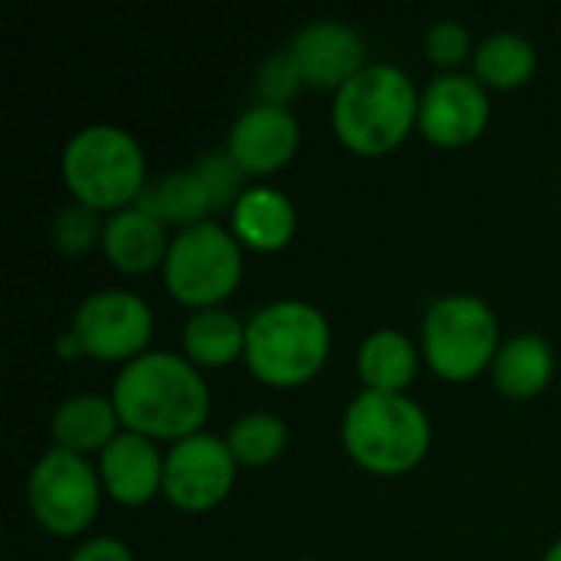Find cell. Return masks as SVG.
Masks as SVG:
<instances>
[{
	"label": "cell",
	"mask_w": 561,
	"mask_h": 561,
	"mask_svg": "<svg viewBox=\"0 0 561 561\" xmlns=\"http://www.w3.org/2000/svg\"><path fill=\"white\" fill-rule=\"evenodd\" d=\"M108 398L122 431L154 444L187 440L201 434L210 417L207 378L178 352H145L122 365Z\"/></svg>",
	"instance_id": "6da1fadb"
},
{
	"label": "cell",
	"mask_w": 561,
	"mask_h": 561,
	"mask_svg": "<svg viewBox=\"0 0 561 561\" xmlns=\"http://www.w3.org/2000/svg\"><path fill=\"white\" fill-rule=\"evenodd\" d=\"M421 92L394 62H368L332 99V131L358 158H385L417 131Z\"/></svg>",
	"instance_id": "7a4b0ae2"
},
{
	"label": "cell",
	"mask_w": 561,
	"mask_h": 561,
	"mask_svg": "<svg viewBox=\"0 0 561 561\" xmlns=\"http://www.w3.org/2000/svg\"><path fill=\"white\" fill-rule=\"evenodd\" d=\"M332 355V325L306 299H276L247 319V371L266 388H302L316 381Z\"/></svg>",
	"instance_id": "3957f363"
},
{
	"label": "cell",
	"mask_w": 561,
	"mask_h": 561,
	"mask_svg": "<svg viewBox=\"0 0 561 561\" xmlns=\"http://www.w3.org/2000/svg\"><path fill=\"white\" fill-rule=\"evenodd\" d=\"M339 434L348 460L381 480L414 473L434 444L431 417L414 398L365 388L348 401Z\"/></svg>",
	"instance_id": "277c9868"
},
{
	"label": "cell",
	"mask_w": 561,
	"mask_h": 561,
	"mask_svg": "<svg viewBox=\"0 0 561 561\" xmlns=\"http://www.w3.org/2000/svg\"><path fill=\"white\" fill-rule=\"evenodd\" d=\"M59 171L76 204L108 217L135 207L148 187V161L138 138L108 122L79 128L62 148Z\"/></svg>",
	"instance_id": "5b68a950"
},
{
	"label": "cell",
	"mask_w": 561,
	"mask_h": 561,
	"mask_svg": "<svg viewBox=\"0 0 561 561\" xmlns=\"http://www.w3.org/2000/svg\"><path fill=\"white\" fill-rule=\"evenodd\" d=\"M500 345V319L480 296H440L421 319L424 365L447 385H467L486 375Z\"/></svg>",
	"instance_id": "8992f818"
},
{
	"label": "cell",
	"mask_w": 561,
	"mask_h": 561,
	"mask_svg": "<svg viewBox=\"0 0 561 561\" xmlns=\"http://www.w3.org/2000/svg\"><path fill=\"white\" fill-rule=\"evenodd\" d=\"M168 296L191 309H220L243 283V247L217 220L178 230L161 266Z\"/></svg>",
	"instance_id": "52a82bcc"
},
{
	"label": "cell",
	"mask_w": 561,
	"mask_h": 561,
	"mask_svg": "<svg viewBox=\"0 0 561 561\" xmlns=\"http://www.w3.org/2000/svg\"><path fill=\"white\" fill-rule=\"evenodd\" d=\"M102 477L85 457L49 447L26 473V506L36 526L56 539H76L92 529L102 510Z\"/></svg>",
	"instance_id": "ba28073f"
},
{
	"label": "cell",
	"mask_w": 561,
	"mask_h": 561,
	"mask_svg": "<svg viewBox=\"0 0 561 561\" xmlns=\"http://www.w3.org/2000/svg\"><path fill=\"white\" fill-rule=\"evenodd\" d=\"M69 332L79 339L85 358L128 365L151 352L148 345L154 339V312L138 293L99 289L76 306Z\"/></svg>",
	"instance_id": "9c48e42d"
},
{
	"label": "cell",
	"mask_w": 561,
	"mask_h": 561,
	"mask_svg": "<svg viewBox=\"0 0 561 561\" xmlns=\"http://www.w3.org/2000/svg\"><path fill=\"white\" fill-rule=\"evenodd\" d=\"M240 463L233 460L224 437L207 431L178 440L164 454V490L161 496L187 516H201L230 500Z\"/></svg>",
	"instance_id": "30bf717a"
},
{
	"label": "cell",
	"mask_w": 561,
	"mask_h": 561,
	"mask_svg": "<svg viewBox=\"0 0 561 561\" xmlns=\"http://www.w3.org/2000/svg\"><path fill=\"white\" fill-rule=\"evenodd\" d=\"M493 115L490 92L467 72H444L421 92L417 131L444 151L470 148L483 138Z\"/></svg>",
	"instance_id": "8fae6325"
},
{
	"label": "cell",
	"mask_w": 561,
	"mask_h": 561,
	"mask_svg": "<svg viewBox=\"0 0 561 561\" xmlns=\"http://www.w3.org/2000/svg\"><path fill=\"white\" fill-rule=\"evenodd\" d=\"M299 141V118L286 105L256 102L230 125L227 154L247 178H270L296 158Z\"/></svg>",
	"instance_id": "7c38bea8"
},
{
	"label": "cell",
	"mask_w": 561,
	"mask_h": 561,
	"mask_svg": "<svg viewBox=\"0 0 561 561\" xmlns=\"http://www.w3.org/2000/svg\"><path fill=\"white\" fill-rule=\"evenodd\" d=\"M289 53L299 62L306 85L319 89V92H339L345 82H352L368 66L362 33L342 20L306 23L293 36Z\"/></svg>",
	"instance_id": "4fadbf2b"
},
{
	"label": "cell",
	"mask_w": 561,
	"mask_h": 561,
	"mask_svg": "<svg viewBox=\"0 0 561 561\" xmlns=\"http://www.w3.org/2000/svg\"><path fill=\"white\" fill-rule=\"evenodd\" d=\"M105 496L122 510H141L164 490V454L154 440L122 431L99 454Z\"/></svg>",
	"instance_id": "5bb4252c"
},
{
	"label": "cell",
	"mask_w": 561,
	"mask_h": 561,
	"mask_svg": "<svg viewBox=\"0 0 561 561\" xmlns=\"http://www.w3.org/2000/svg\"><path fill=\"white\" fill-rule=\"evenodd\" d=\"M171 250L168 227L138 204L105 217L102 253L122 276H148L164 266Z\"/></svg>",
	"instance_id": "9a60e30c"
},
{
	"label": "cell",
	"mask_w": 561,
	"mask_h": 561,
	"mask_svg": "<svg viewBox=\"0 0 561 561\" xmlns=\"http://www.w3.org/2000/svg\"><path fill=\"white\" fill-rule=\"evenodd\" d=\"M296 204L289 194L270 184H253L240 194L230 210V233L243 250L279 253L296 237Z\"/></svg>",
	"instance_id": "2e32d148"
},
{
	"label": "cell",
	"mask_w": 561,
	"mask_h": 561,
	"mask_svg": "<svg viewBox=\"0 0 561 561\" xmlns=\"http://www.w3.org/2000/svg\"><path fill=\"white\" fill-rule=\"evenodd\" d=\"M49 434L59 450L89 457V454H102L122 434V421H118L112 398L95 394V391H79V394H69L53 411Z\"/></svg>",
	"instance_id": "e0dca14e"
},
{
	"label": "cell",
	"mask_w": 561,
	"mask_h": 561,
	"mask_svg": "<svg viewBox=\"0 0 561 561\" xmlns=\"http://www.w3.org/2000/svg\"><path fill=\"white\" fill-rule=\"evenodd\" d=\"M496 391L510 401H533L546 394L556 378V352L552 342L539 332H519L506 339L490 368Z\"/></svg>",
	"instance_id": "ac0fdd59"
},
{
	"label": "cell",
	"mask_w": 561,
	"mask_h": 561,
	"mask_svg": "<svg viewBox=\"0 0 561 561\" xmlns=\"http://www.w3.org/2000/svg\"><path fill=\"white\" fill-rule=\"evenodd\" d=\"M421 358L424 355L411 335L398 329H378L358 345L355 371L365 391L404 394L421 371Z\"/></svg>",
	"instance_id": "d6986e66"
},
{
	"label": "cell",
	"mask_w": 561,
	"mask_h": 561,
	"mask_svg": "<svg viewBox=\"0 0 561 561\" xmlns=\"http://www.w3.org/2000/svg\"><path fill=\"white\" fill-rule=\"evenodd\" d=\"M184 358L201 371H220L243 358L247 348V322L237 319L230 309H204L191 312L181 329Z\"/></svg>",
	"instance_id": "ffe728a7"
},
{
	"label": "cell",
	"mask_w": 561,
	"mask_h": 561,
	"mask_svg": "<svg viewBox=\"0 0 561 561\" xmlns=\"http://www.w3.org/2000/svg\"><path fill=\"white\" fill-rule=\"evenodd\" d=\"M539 69V53L523 33H493L473 53V79L486 92H516L533 82Z\"/></svg>",
	"instance_id": "44dd1931"
},
{
	"label": "cell",
	"mask_w": 561,
	"mask_h": 561,
	"mask_svg": "<svg viewBox=\"0 0 561 561\" xmlns=\"http://www.w3.org/2000/svg\"><path fill=\"white\" fill-rule=\"evenodd\" d=\"M138 207L148 210L151 217H158L164 227H178V230H191L197 224H207L214 214L210 194H207V187L194 168L171 171V174L151 181L145 187Z\"/></svg>",
	"instance_id": "7402d4cb"
},
{
	"label": "cell",
	"mask_w": 561,
	"mask_h": 561,
	"mask_svg": "<svg viewBox=\"0 0 561 561\" xmlns=\"http://www.w3.org/2000/svg\"><path fill=\"white\" fill-rule=\"evenodd\" d=\"M233 460L240 467H250V470H260V467H270L276 463L286 447H289V427L279 414L273 411H250L243 417H237L227 434H224Z\"/></svg>",
	"instance_id": "603a6c76"
},
{
	"label": "cell",
	"mask_w": 561,
	"mask_h": 561,
	"mask_svg": "<svg viewBox=\"0 0 561 561\" xmlns=\"http://www.w3.org/2000/svg\"><path fill=\"white\" fill-rule=\"evenodd\" d=\"M102 230H105L102 214L76 201L62 204L49 224L53 247L66 256H85L89 250L102 247Z\"/></svg>",
	"instance_id": "cb8c5ba5"
},
{
	"label": "cell",
	"mask_w": 561,
	"mask_h": 561,
	"mask_svg": "<svg viewBox=\"0 0 561 561\" xmlns=\"http://www.w3.org/2000/svg\"><path fill=\"white\" fill-rule=\"evenodd\" d=\"M194 171H197V178L204 181L214 210H233V204H237L240 194L247 191V187H243L247 174L237 168V161L227 154V148H224V151H207V154H201L197 164H194Z\"/></svg>",
	"instance_id": "d4e9b609"
},
{
	"label": "cell",
	"mask_w": 561,
	"mask_h": 561,
	"mask_svg": "<svg viewBox=\"0 0 561 561\" xmlns=\"http://www.w3.org/2000/svg\"><path fill=\"white\" fill-rule=\"evenodd\" d=\"M302 89H306V79H302L299 62L293 59L289 46L270 53L263 59V66L256 69V99L266 102V105H286Z\"/></svg>",
	"instance_id": "484cf974"
},
{
	"label": "cell",
	"mask_w": 561,
	"mask_h": 561,
	"mask_svg": "<svg viewBox=\"0 0 561 561\" xmlns=\"http://www.w3.org/2000/svg\"><path fill=\"white\" fill-rule=\"evenodd\" d=\"M424 53L434 66H440L444 72H454L457 66L473 59V53H477L473 33L460 20H437L424 33Z\"/></svg>",
	"instance_id": "4316f807"
},
{
	"label": "cell",
	"mask_w": 561,
	"mask_h": 561,
	"mask_svg": "<svg viewBox=\"0 0 561 561\" xmlns=\"http://www.w3.org/2000/svg\"><path fill=\"white\" fill-rule=\"evenodd\" d=\"M66 561H135V552L128 542L115 536H95V539H85Z\"/></svg>",
	"instance_id": "83f0119b"
},
{
	"label": "cell",
	"mask_w": 561,
	"mask_h": 561,
	"mask_svg": "<svg viewBox=\"0 0 561 561\" xmlns=\"http://www.w3.org/2000/svg\"><path fill=\"white\" fill-rule=\"evenodd\" d=\"M53 352H56V358H62V362L85 358V355H82V345H79V339H76L72 332H62V335H59V342L53 345Z\"/></svg>",
	"instance_id": "f1b7e54d"
},
{
	"label": "cell",
	"mask_w": 561,
	"mask_h": 561,
	"mask_svg": "<svg viewBox=\"0 0 561 561\" xmlns=\"http://www.w3.org/2000/svg\"><path fill=\"white\" fill-rule=\"evenodd\" d=\"M542 561H561V539H556V542H552V546L546 549Z\"/></svg>",
	"instance_id": "f546056e"
},
{
	"label": "cell",
	"mask_w": 561,
	"mask_h": 561,
	"mask_svg": "<svg viewBox=\"0 0 561 561\" xmlns=\"http://www.w3.org/2000/svg\"><path fill=\"white\" fill-rule=\"evenodd\" d=\"M302 561H312V559H302Z\"/></svg>",
	"instance_id": "4dcf8cb0"
}]
</instances>
